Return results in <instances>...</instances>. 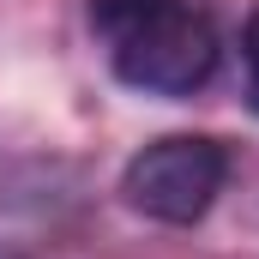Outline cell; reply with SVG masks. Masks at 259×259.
<instances>
[{
	"mask_svg": "<svg viewBox=\"0 0 259 259\" xmlns=\"http://www.w3.org/2000/svg\"><path fill=\"white\" fill-rule=\"evenodd\" d=\"M223 61V42H217V24L199 12L193 0L145 18L139 30L109 42V66L127 91L145 97H193L211 84V72Z\"/></svg>",
	"mask_w": 259,
	"mask_h": 259,
	"instance_id": "obj_2",
	"label": "cell"
},
{
	"mask_svg": "<svg viewBox=\"0 0 259 259\" xmlns=\"http://www.w3.org/2000/svg\"><path fill=\"white\" fill-rule=\"evenodd\" d=\"M0 259H6V253H0Z\"/></svg>",
	"mask_w": 259,
	"mask_h": 259,
	"instance_id": "obj_5",
	"label": "cell"
},
{
	"mask_svg": "<svg viewBox=\"0 0 259 259\" xmlns=\"http://www.w3.org/2000/svg\"><path fill=\"white\" fill-rule=\"evenodd\" d=\"M241 66H247V103L259 109V12L247 18V30H241Z\"/></svg>",
	"mask_w": 259,
	"mask_h": 259,
	"instance_id": "obj_4",
	"label": "cell"
},
{
	"mask_svg": "<svg viewBox=\"0 0 259 259\" xmlns=\"http://www.w3.org/2000/svg\"><path fill=\"white\" fill-rule=\"evenodd\" d=\"M229 181V145L211 133H163L151 145H139L121 169V199L127 211L169 223V229H193L199 217L217 205Z\"/></svg>",
	"mask_w": 259,
	"mask_h": 259,
	"instance_id": "obj_1",
	"label": "cell"
},
{
	"mask_svg": "<svg viewBox=\"0 0 259 259\" xmlns=\"http://www.w3.org/2000/svg\"><path fill=\"white\" fill-rule=\"evenodd\" d=\"M169 6H181V0H84L91 30H97L103 42H115V36L139 30L145 18H157V12H169Z\"/></svg>",
	"mask_w": 259,
	"mask_h": 259,
	"instance_id": "obj_3",
	"label": "cell"
}]
</instances>
